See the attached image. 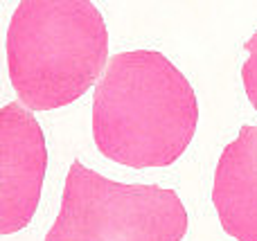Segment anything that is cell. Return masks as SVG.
<instances>
[{"label":"cell","mask_w":257,"mask_h":241,"mask_svg":"<svg viewBox=\"0 0 257 241\" xmlns=\"http://www.w3.org/2000/svg\"><path fill=\"white\" fill-rule=\"evenodd\" d=\"M187 212L174 189L124 185L72 160L45 241H183Z\"/></svg>","instance_id":"3957f363"},{"label":"cell","mask_w":257,"mask_h":241,"mask_svg":"<svg viewBox=\"0 0 257 241\" xmlns=\"http://www.w3.org/2000/svg\"><path fill=\"white\" fill-rule=\"evenodd\" d=\"M48 151L39 122L16 102L0 111V232L23 230L36 212Z\"/></svg>","instance_id":"277c9868"},{"label":"cell","mask_w":257,"mask_h":241,"mask_svg":"<svg viewBox=\"0 0 257 241\" xmlns=\"http://www.w3.org/2000/svg\"><path fill=\"white\" fill-rule=\"evenodd\" d=\"M244 50L248 52V59L241 66V79H244L248 102L253 104V108L257 111V32L244 43Z\"/></svg>","instance_id":"8992f818"},{"label":"cell","mask_w":257,"mask_h":241,"mask_svg":"<svg viewBox=\"0 0 257 241\" xmlns=\"http://www.w3.org/2000/svg\"><path fill=\"white\" fill-rule=\"evenodd\" d=\"M212 203L221 228L237 241H257V124H244L221 151Z\"/></svg>","instance_id":"5b68a950"},{"label":"cell","mask_w":257,"mask_h":241,"mask_svg":"<svg viewBox=\"0 0 257 241\" xmlns=\"http://www.w3.org/2000/svg\"><path fill=\"white\" fill-rule=\"evenodd\" d=\"M108 63V30L90 0H21L7 30V68L30 111L77 102Z\"/></svg>","instance_id":"7a4b0ae2"},{"label":"cell","mask_w":257,"mask_h":241,"mask_svg":"<svg viewBox=\"0 0 257 241\" xmlns=\"http://www.w3.org/2000/svg\"><path fill=\"white\" fill-rule=\"evenodd\" d=\"M196 124L194 88L163 52L108 59L93 95V138L104 158L133 169L167 167L190 147Z\"/></svg>","instance_id":"6da1fadb"}]
</instances>
